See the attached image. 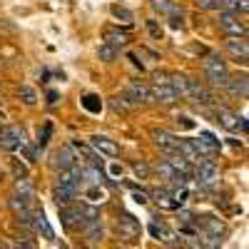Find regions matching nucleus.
I'll use <instances>...</instances> for the list:
<instances>
[{
  "instance_id": "obj_1",
  "label": "nucleus",
  "mask_w": 249,
  "mask_h": 249,
  "mask_svg": "<svg viewBox=\"0 0 249 249\" xmlns=\"http://www.w3.org/2000/svg\"><path fill=\"white\" fill-rule=\"evenodd\" d=\"M204 77L212 88H224L227 80H230V68H227V60H222L219 55H207L204 57Z\"/></svg>"
},
{
  "instance_id": "obj_2",
  "label": "nucleus",
  "mask_w": 249,
  "mask_h": 249,
  "mask_svg": "<svg viewBox=\"0 0 249 249\" xmlns=\"http://www.w3.org/2000/svg\"><path fill=\"white\" fill-rule=\"evenodd\" d=\"M117 234H120V239L130 242V244L140 242V237H142V224H140V219L132 217V214H127V212H120V214H117Z\"/></svg>"
},
{
  "instance_id": "obj_3",
  "label": "nucleus",
  "mask_w": 249,
  "mask_h": 249,
  "mask_svg": "<svg viewBox=\"0 0 249 249\" xmlns=\"http://www.w3.org/2000/svg\"><path fill=\"white\" fill-rule=\"evenodd\" d=\"M217 28L227 35V37H247V23L239 20V15H232V13H219L217 18Z\"/></svg>"
},
{
  "instance_id": "obj_4",
  "label": "nucleus",
  "mask_w": 249,
  "mask_h": 249,
  "mask_svg": "<svg viewBox=\"0 0 249 249\" xmlns=\"http://www.w3.org/2000/svg\"><path fill=\"white\" fill-rule=\"evenodd\" d=\"M120 97H122L124 102H130L132 107L147 105V102H150V88L144 85V82L135 80V82H127V85H124V90H122Z\"/></svg>"
},
{
  "instance_id": "obj_5",
  "label": "nucleus",
  "mask_w": 249,
  "mask_h": 249,
  "mask_svg": "<svg viewBox=\"0 0 249 249\" xmlns=\"http://www.w3.org/2000/svg\"><path fill=\"white\" fill-rule=\"evenodd\" d=\"M195 164H197L195 177H197V184L199 187H214L219 182V167H217L212 160L199 157V162H195Z\"/></svg>"
},
{
  "instance_id": "obj_6",
  "label": "nucleus",
  "mask_w": 249,
  "mask_h": 249,
  "mask_svg": "<svg viewBox=\"0 0 249 249\" xmlns=\"http://www.w3.org/2000/svg\"><path fill=\"white\" fill-rule=\"evenodd\" d=\"M184 100H190L195 102V105H214V92L204 85V82L199 80H190V85H187V97Z\"/></svg>"
},
{
  "instance_id": "obj_7",
  "label": "nucleus",
  "mask_w": 249,
  "mask_h": 249,
  "mask_svg": "<svg viewBox=\"0 0 249 249\" xmlns=\"http://www.w3.org/2000/svg\"><path fill=\"white\" fill-rule=\"evenodd\" d=\"M214 117H217V122L222 124L224 130H230V132L242 130V132H247V120L239 117L237 112H232L230 107H217V110H214Z\"/></svg>"
},
{
  "instance_id": "obj_8",
  "label": "nucleus",
  "mask_w": 249,
  "mask_h": 249,
  "mask_svg": "<svg viewBox=\"0 0 249 249\" xmlns=\"http://www.w3.org/2000/svg\"><path fill=\"white\" fill-rule=\"evenodd\" d=\"M0 147L8 150V152L23 150L25 147V132L20 130V127H5V130H0Z\"/></svg>"
},
{
  "instance_id": "obj_9",
  "label": "nucleus",
  "mask_w": 249,
  "mask_h": 249,
  "mask_svg": "<svg viewBox=\"0 0 249 249\" xmlns=\"http://www.w3.org/2000/svg\"><path fill=\"white\" fill-rule=\"evenodd\" d=\"M90 147L102 157H117L120 155V144L115 142V140H110V137H105V135H92L90 137Z\"/></svg>"
},
{
  "instance_id": "obj_10",
  "label": "nucleus",
  "mask_w": 249,
  "mask_h": 249,
  "mask_svg": "<svg viewBox=\"0 0 249 249\" xmlns=\"http://www.w3.org/2000/svg\"><path fill=\"white\" fill-rule=\"evenodd\" d=\"M152 140L155 144L162 150V152H167V155H175L177 147H179V137L167 132V130H152Z\"/></svg>"
},
{
  "instance_id": "obj_11",
  "label": "nucleus",
  "mask_w": 249,
  "mask_h": 249,
  "mask_svg": "<svg viewBox=\"0 0 249 249\" xmlns=\"http://www.w3.org/2000/svg\"><path fill=\"white\" fill-rule=\"evenodd\" d=\"M195 142V147H197V152L202 155V157H207V155H217L219 152V140L214 137V135H210V132H199V137L197 140H192Z\"/></svg>"
},
{
  "instance_id": "obj_12",
  "label": "nucleus",
  "mask_w": 249,
  "mask_h": 249,
  "mask_svg": "<svg viewBox=\"0 0 249 249\" xmlns=\"http://www.w3.org/2000/svg\"><path fill=\"white\" fill-rule=\"evenodd\" d=\"M179 97L170 85H155L150 88V102H157V105H175Z\"/></svg>"
},
{
  "instance_id": "obj_13",
  "label": "nucleus",
  "mask_w": 249,
  "mask_h": 249,
  "mask_svg": "<svg viewBox=\"0 0 249 249\" xmlns=\"http://www.w3.org/2000/svg\"><path fill=\"white\" fill-rule=\"evenodd\" d=\"M105 45L115 48V50H122L130 45V33L124 30H117V28H107L105 30Z\"/></svg>"
},
{
  "instance_id": "obj_14",
  "label": "nucleus",
  "mask_w": 249,
  "mask_h": 249,
  "mask_svg": "<svg viewBox=\"0 0 249 249\" xmlns=\"http://www.w3.org/2000/svg\"><path fill=\"white\" fill-rule=\"evenodd\" d=\"M53 167H55L57 172L75 167V155H72V147H60V150L53 155Z\"/></svg>"
},
{
  "instance_id": "obj_15",
  "label": "nucleus",
  "mask_w": 249,
  "mask_h": 249,
  "mask_svg": "<svg viewBox=\"0 0 249 249\" xmlns=\"http://www.w3.org/2000/svg\"><path fill=\"white\" fill-rule=\"evenodd\" d=\"M15 197L23 199L30 210H35V190H33V184H30L25 177H20V179L15 182Z\"/></svg>"
},
{
  "instance_id": "obj_16",
  "label": "nucleus",
  "mask_w": 249,
  "mask_h": 249,
  "mask_svg": "<svg viewBox=\"0 0 249 249\" xmlns=\"http://www.w3.org/2000/svg\"><path fill=\"white\" fill-rule=\"evenodd\" d=\"M33 227L40 232L43 239H55V232H53V227H50V222H48L43 210H33Z\"/></svg>"
},
{
  "instance_id": "obj_17",
  "label": "nucleus",
  "mask_w": 249,
  "mask_h": 249,
  "mask_svg": "<svg viewBox=\"0 0 249 249\" xmlns=\"http://www.w3.org/2000/svg\"><path fill=\"white\" fill-rule=\"evenodd\" d=\"M227 50H230L232 57L247 62L249 57V45H247V37H227Z\"/></svg>"
},
{
  "instance_id": "obj_18",
  "label": "nucleus",
  "mask_w": 249,
  "mask_h": 249,
  "mask_svg": "<svg viewBox=\"0 0 249 249\" xmlns=\"http://www.w3.org/2000/svg\"><path fill=\"white\" fill-rule=\"evenodd\" d=\"M227 90H230V95L239 97V100H247V90H249V82H247V75H230V80H227Z\"/></svg>"
},
{
  "instance_id": "obj_19",
  "label": "nucleus",
  "mask_w": 249,
  "mask_h": 249,
  "mask_svg": "<svg viewBox=\"0 0 249 249\" xmlns=\"http://www.w3.org/2000/svg\"><path fill=\"white\" fill-rule=\"evenodd\" d=\"M60 219L68 230H80V210L77 204H68V207H60Z\"/></svg>"
},
{
  "instance_id": "obj_20",
  "label": "nucleus",
  "mask_w": 249,
  "mask_h": 249,
  "mask_svg": "<svg viewBox=\"0 0 249 249\" xmlns=\"http://www.w3.org/2000/svg\"><path fill=\"white\" fill-rule=\"evenodd\" d=\"M75 195L77 190H72V187H55V192H53V199L57 207H68V204H75Z\"/></svg>"
},
{
  "instance_id": "obj_21",
  "label": "nucleus",
  "mask_w": 249,
  "mask_h": 249,
  "mask_svg": "<svg viewBox=\"0 0 249 249\" xmlns=\"http://www.w3.org/2000/svg\"><path fill=\"white\" fill-rule=\"evenodd\" d=\"M167 85L177 92L179 100H184V97H187V85H190V77H187V75H177V72H170Z\"/></svg>"
},
{
  "instance_id": "obj_22",
  "label": "nucleus",
  "mask_w": 249,
  "mask_h": 249,
  "mask_svg": "<svg viewBox=\"0 0 249 249\" xmlns=\"http://www.w3.org/2000/svg\"><path fill=\"white\" fill-rule=\"evenodd\" d=\"M150 234H152L157 242H172V239H175V237L170 234V230H167V224L160 222V219H152V222H150Z\"/></svg>"
},
{
  "instance_id": "obj_23",
  "label": "nucleus",
  "mask_w": 249,
  "mask_h": 249,
  "mask_svg": "<svg viewBox=\"0 0 249 249\" xmlns=\"http://www.w3.org/2000/svg\"><path fill=\"white\" fill-rule=\"evenodd\" d=\"M219 8H222L224 13H232V15H247L249 3H247V0H222Z\"/></svg>"
},
{
  "instance_id": "obj_24",
  "label": "nucleus",
  "mask_w": 249,
  "mask_h": 249,
  "mask_svg": "<svg viewBox=\"0 0 249 249\" xmlns=\"http://www.w3.org/2000/svg\"><path fill=\"white\" fill-rule=\"evenodd\" d=\"M82 232H85V237H88L90 242H100L102 237H105V230H102V219L88 222L85 227H82Z\"/></svg>"
},
{
  "instance_id": "obj_25",
  "label": "nucleus",
  "mask_w": 249,
  "mask_h": 249,
  "mask_svg": "<svg viewBox=\"0 0 249 249\" xmlns=\"http://www.w3.org/2000/svg\"><path fill=\"white\" fill-rule=\"evenodd\" d=\"M150 5H152V10L160 13V15H172V13L182 10L175 0H150Z\"/></svg>"
},
{
  "instance_id": "obj_26",
  "label": "nucleus",
  "mask_w": 249,
  "mask_h": 249,
  "mask_svg": "<svg viewBox=\"0 0 249 249\" xmlns=\"http://www.w3.org/2000/svg\"><path fill=\"white\" fill-rule=\"evenodd\" d=\"M155 199H157V204L164 207V210H179V207L175 204V199H172V192L170 190H157L155 192Z\"/></svg>"
},
{
  "instance_id": "obj_27",
  "label": "nucleus",
  "mask_w": 249,
  "mask_h": 249,
  "mask_svg": "<svg viewBox=\"0 0 249 249\" xmlns=\"http://www.w3.org/2000/svg\"><path fill=\"white\" fill-rule=\"evenodd\" d=\"M112 18L120 20V23H132L135 13H132L130 8H124V5H112Z\"/></svg>"
},
{
  "instance_id": "obj_28",
  "label": "nucleus",
  "mask_w": 249,
  "mask_h": 249,
  "mask_svg": "<svg viewBox=\"0 0 249 249\" xmlns=\"http://www.w3.org/2000/svg\"><path fill=\"white\" fill-rule=\"evenodd\" d=\"M18 97L25 102V105H35L37 102V92L33 90V88H28V85H23V88H18Z\"/></svg>"
},
{
  "instance_id": "obj_29",
  "label": "nucleus",
  "mask_w": 249,
  "mask_h": 249,
  "mask_svg": "<svg viewBox=\"0 0 249 249\" xmlns=\"http://www.w3.org/2000/svg\"><path fill=\"white\" fill-rule=\"evenodd\" d=\"M117 53H120V50H115V48H110V45H105V43L97 48V57H100L102 62H115Z\"/></svg>"
},
{
  "instance_id": "obj_30",
  "label": "nucleus",
  "mask_w": 249,
  "mask_h": 249,
  "mask_svg": "<svg viewBox=\"0 0 249 249\" xmlns=\"http://www.w3.org/2000/svg\"><path fill=\"white\" fill-rule=\"evenodd\" d=\"M50 132H53L50 122H45V124H43V130L37 132V147H45V144H48V140H50Z\"/></svg>"
},
{
  "instance_id": "obj_31",
  "label": "nucleus",
  "mask_w": 249,
  "mask_h": 249,
  "mask_svg": "<svg viewBox=\"0 0 249 249\" xmlns=\"http://www.w3.org/2000/svg\"><path fill=\"white\" fill-rule=\"evenodd\" d=\"M147 30H150V35H152L155 40H162V25L157 23L155 18H150V20H147Z\"/></svg>"
},
{
  "instance_id": "obj_32",
  "label": "nucleus",
  "mask_w": 249,
  "mask_h": 249,
  "mask_svg": "<svg viewBox=\"0 0 249 249\" xmlns=\"http://www.w3.org/2000/svg\"><path fill=\"white\" fill-rule=\"evenodd\" d=\"M132 172H135L140 179H147V177H150V167H147L144 162H135V164H132Z\"/></svg>"
},
{
  "instance_id": "obj_33",
  "label": "nucleus",
  "mask_w": 249,
  "mask_h": 249,
  "mask_svg": "<svg viewBox=\"0 0 249 249\" xmlns=\"http://www.w3.org/2000/svg\"><path fill=\"white\" fill-rule=\"evenodd\" d=\"M112 110H115V112H130V110H135V107L130 105V102H124L122 97H115V100H112Z\"/></svg>"
},
{
  "instance_id": "obj_34",
  "label": "nucleus",
  "mask_w": 249,
  "mask_h": 249,
  "mask_svg": "<svg viewBox=\"0 0 249 249\" xmlns=\"http://www.w3.org/2000/svg\"><path fill=\"white\" fill-rule=\"evenodd\" d=\"M219 3L222 0H197V5L202 10H219Z\"/></svg>"
},
{
  "instance_id": "obj_35",
  "label": "nucleus",
  "mask_w": 249,
  "mask_h": 249,
  "mask_svg": "<svg viewBox=\"0 0 249 249\" xmlns=\"http://www.w3.org/2000/svg\"><path fill=\"white\" fill-rule=\"evenodd\" d=\"M95 100H97L95 95L85 97V107H88V110H92V112H100V107H102V102H95Z\"/></svg>"
},
{
  "instance_id": "obj_36",
  "label": "nucleus",
  "mask_w": 249,
  "mask_h": 249,
  "mask_svg": "<svg viewBox=\"0 0 249 249\" xmlns=\"http://www.w3.org/2000/svg\"><path fill=\"white\" fill-rule=\"evenodd\" d=\"M13 249H33V247H30L28 239H15V242H13Z\"/></svg>"
},
{
  "instance_id": "obj_37",
  "label": "nucleus",
  "mask_w": 249,
  "mask_h": 249,
  "mask_svg": "<svg viewBox=\"0 0 249 249\" xmlns=\"http://www.w3.org/2000/svg\"><path fill=\"white\" fill-rule=\"evenodd\" d=\"M97 197L102 199V192H100V190H88V199H92V202H97Z\"/></svg>"
},
{
  "instance_id": "obj_38",
  "label": "nucleus",
  "mask_w": 249,
  "mask_h": 249,
  "mask_svg": "<svg viewBox=\"0 0 249 249\" xmlns=\"http://www.w3.org/2000/svg\"><path fill=\"white\" fill-rule=\"evenodd\" d=\"M135 202L137 204H147V195H144V192H135Z\"/></svg>"
},
{
  "instance_id": "obj_39",
  "label": "nucleus",
  "mask_w": 249,
  "mask_h": 249,
  "mask_svg": "<svg viewBox=\"0 0 249 249\" xmlns=\"http://www.w3.org/2000/svg\"><path fill=\"white\" fill-rule=\"evenodd\" d=\"M130 60H132V65H135V68H140V70L144 68V65H142V62L137 60V55H130Z\"/></svg>"
},
{
  "instance_id": "obj_40",
  "label": "nucleus",
  "mask_w": 249,
  "mask_h": 249,
  "mask_svg": "<svg viewBox=\"0 0 249 249\" xmlns=\"http://www.w3.org/2000/svg\"><path fill=\"white\" fill-rule=\"evenodd\" d=\"M48 102H50V105H55V102H57V92H48Z\"/></svg>"
},
{
  "instance_id": "obj_41",
  "label": "nucleus",
  "mask_w": 249,
  "mask_h": 249,
  "mask_svg": "<svg viewBox=\"0 0 249 249\" xmlns=\"http://www.w3.org/2000/svg\"><path fill=\"white\" fill-rule=\"evenodd\" d=\"M182 120V127H192V122H190V117H179Z\"/></svg>"
},
{
  "instance_id": "obj_42",
  "label": "nucleus",
  "mask_w": 249,
  "mask_h": 249,
  "mask_svg": "<svg viewBox=\"0 0 249 249\" xmlns=\"http://www.w3.org/2000/svg\"><path fill=\"white\" fill-rule=\"evenodd\" d=\"M80 249H92V247H80Z\"/></svg>"
},
{
  "instance_id": "obj_43",
  "label": "nucleus",
  "mask_w": 249,
  "mask_h": 249,
  "mask_svg": "<svg viewBox=\"0 0 249 249\" xmlns=\"http://www.w3.org/2000/svg\"><path fill=\"white\" fill-rule=\"evenodd\" d=\"M0 249H5V244H0Z\"/></svg>"
}]
</instances>
